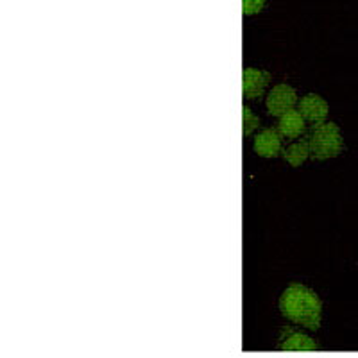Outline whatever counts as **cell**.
Instances as JSON below:
<instances>
[{"mask_svg":"<svg viewBox=\"0 0 358 358\" xmlns=\"http://www.w3.org/2000/svg\"><path fill=\"white\" fill-rule=\"evenodd\" d=\"M280 310L290 321L315 330L321 324V301L315 292L301 283H292L280 297Z\"/></svg>","mask_w":358,"mask_h":358,"instance_id":"6da1fadb","label":"cell"},{"mask_svg":"<svg viewBox=\"0 0 358 358\" xmlns=\"http://www.w3.org/2000/svg\"><path fill=\"white\" fill-rule=\"evenodd\" d=\"M310 156L317 162L335 158L344 149V140H342L341 129L334 122H322L313 127L308 138Z\"/></svg>","mask_w":358,"mask_h":358,"instance_id":"7a4b0ae2","label":"cell"},{"mask_svg":"<svg viewBox=\"0 0 358 358\" xmlns=\"http://www.w3.org/2000/svg\"><path fill=\"white\" fill-rule=\"evenodd\" d=\"M265 106H267V113L273 117L281 118L289 111L296 110L297 106V94L292 86L281 83V85L274 86L268 92L267 99H265Z\"/></svg>","mask_w":358,"mask_h":358,"instance_id":"3957f363","label":"cell"},{"mask_svg":"<svg viewBox=\"0 0 358 358\" xmlns=\"http://www.w3.org/2000/svg\"><path fill=\"white\" fill-rule=\"evenodd\" d=\"M297 111L303 115L306 122H313V124H322L324 122V118L328 117V104L322 97L315 94H308L301 99V102L297 104Z\"/></svg>","mask_w":358,"mask_h":358,"instance_id":"277c9868","label":"cell"},{"mask_svg":"<svg viewBox=\"0 0 358 358\" xmlns=\"http://www.w3.org/2000/svg\"><path fill=\"white\" fill-rule=\"evenodd\" d=\"M271 76L264 70L258 69H245L244 76H242V92L244 97L252 101V99H260L264 95L265 88H267Z\"/></svg>","mask_w":358,"mask_h":358,"instance_id":"5b68a950","label":"cell"},{"mask_svg":"<svg viewBox=\"0 0 358 358\" xmlns=\"http://www.w3.org/2000/svg\"><path fill=\"white\" fill-rule=\"evenodd\" d=\"M252 149L262 158H276L281 151V134L276 129H264L252 140Z\"/></svg>","mask_w":358,"mask_h":358,"instance_id":"8992f818","label":"cell"},{"mask_svg":"<svg viewBox=\"0 0 358 358\" xmlns=\"http://www.w3.org/2000/svg\"><path fill=\"white\" fill-rule=\"evenodd\" d=\"M305 118L303 115L299 113L297 110L289 111L287 115L280 118V124H278V133L287 140H296L299 138L303 133H305L306 126H305Z\"/></svg>","mask_w":358,"mask_h":358,"instance_id":"52a82bcc","label":"cell"},{"mask_svg":"<svg viewBox=\"0 0 358 358\" xmlns=\"http://www.w3.org/2000/svg\"><path fill=\"white\" fill-rule=\"evenodd\" d=\"M283 156H285V162L289 163V165H292V167L303 165V163L306 162V158L310 156L308 140H299V142L290 143L285 149V152H283Z\"/></svg>","mask_w":358,"mask_h":358,"instance_id":"ba28073f","label":"cell"},{"mask_svg":"<svg viewBox=\"0 0 358 358\" xmlns=\"http://www.w3.org/2000/svg\"><path fill=\"white\" fill-rule=\"evenodd\" d=\"M242 117H244V134L245 136H251L258 129V126H260V118L252 113L248 106H244V110H242Z\"/></svg>","mask_w":358,"mask_h":358,"instance_id":"9c48e42d","label":"cell"},{"mask_svg":"<svg viewBox=\"0 0 358 358\" xmlns=\"http://www.w3.org/2000/svg\"><path fill=\"white\" fill-rule=\"evenodd\" d=\"M285 348H289V350H312L313 342L303 335H294L290 341L285 342Z\"/></svg>","mask_w":358,"mask_h":358,"instance_id":"30bf717a","label":"cell"},{"mask_svg":"<svg viewBox=\"0 0 358 358\" xmlns=\"http://www.w3.org/2000/svg\"><path fill=\"white\" fill-rule=\"evenodd\" d=\"M265 6V0H242V9H244V15H255V13H260Z\"/></svg>","mask_w":358,"mask_h":358,"instance_id":"8fae6325","label":"cell"}]
</instances>
